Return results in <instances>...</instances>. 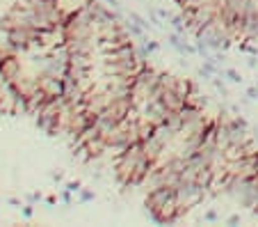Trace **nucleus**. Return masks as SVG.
<instances>
[{"label":"nucleus","mask_w":258,"mask_h":227,"mask_svg":"<svg viewBox=\"0 0 258 227\" xmlns=\"http://www.w3.org/2000/svg\"><path fill=\"white\" fill-rule=\"evenodd\" d=\"M226 195L233 202H238L244 209L258 207V174L253 177H235L231 174V181L226 186Z\"/></svg>","instance_id":"nucleus-1"},{"label":"nucleus","mask_w":258,"mask_h":227,"mask_svg":"<svg viewBox=\"0 0 258 227\" xmlns=\"http://www.w3.org/2000/svg\"><path fill=\"white\" fill-rule=\"evenodd\" d=\"M160 71L151 69L149 64H146L144 69H140L135 74V80H133V87H131V101L133 106H140L142 101H146L149 97L153 94H160Z\"/></svg>","instance_id":"nucleus-2"},{"label":"nucleus","mask_w":258,"mask_h":227,"mask_svg":"<svg viewBox=\"0 0 258 227\" xmlns=\"http://www.w3.org/2000/svg\"><path fill=\"white\" fill-rule=\"evenodd\" d=\"M174 191H176L178 209L183 216H185L192 207H199V204L206 200V195H208V188H204L197 179H180V181L176 184Z\"/></svg>","instance_id":"nucleus-3"},{"label":"nucleus","mask_w":258,"mask_h":227,"mask_svg":"<svg viewBox=\"0 0 258 227\" xmlns=\"http://www.w3.org/2000/svg\"><path fill=\"white\" fill-rule=\"evenodd\" d=\"M176 198V191L171 186H156V188H149V193H146V211L149 213H158L162 207H165L169 200Z\"/></svg>","instance_id":"nucleus-4"},{"label":"nucleus","mask_w":258,"mask_h":227,"mask_svg":"<svg viewBox=\"0 0 258 227\" xmlns=\"http://www.w3.org/2000/svg\"><path fill=\"white\" fill-rule=\"evenodd\" d=\"M37 80H39V87L48 94L50 99L64 97V78H59V76H48V74H37Z\"/></svg>","instance_id":"nucleus-5"},{"label":"nucleus","mask_w":258,"mask_h":227,"mask_svg":"<svg viewBox=\"0 0 258 227\" xmlns=\"http://www.w3.org/2000/svg\"><path fill=\"white\" fill-rule=\"evenodd\" d=\"M0 71H3V76H5L10 83H14V80L19 78L21 74H23V64H21V60L16 58V53H10L5 60H3V64H0Z\"/></svg>","instance_id":"nucleus-6"},{"label":"nucleus","mask_w":258,"mask_h":227,"mask_svg":"<svg viewBox=\"0 0 258 227\" xmlns=\"http://www.w3.org/2000/svg\"><path fill=\"white\" fill-rule=\"evenodd\" d=\"M48 101H50V97L44 92V89H41V87H39V89H34V92L28 97V113L37 117V113H39V110L44 108V106L48 104Z\"/></svg>","instance_id":"nucleus-7"},{"label":"nucleus","mask_w":258,"mask_h":227,"mask_svg":"<svg viewBox=\"0 0 258 227\" xmlns=\"http://www.w3.org/2000/svg\"><path fill=\"white\" fill-rule=\"evenodd\" d=\"M160 99L165 101V106L174 113H178L183 106H185V97H180L176 89H160Z\"/></svg>","instance_id":"nucleus-8"},{"label":"nucleus","mask_w":258,"mask_h":227,"mask_svg":"<svg viewBox=\"0 0 258 227\" xmlns=\"http://www.w3.org/2000/svg\"><path fill=\"white\" fill-rule=\"evenodd\" d=\"M174 89L180 94V97H185V99H187V97H190V94L197 89V85L192 83V80H187V78H178V80H176V87Z\"/></svg>","instance_id":"nucleus-9"},{"label":"nucleus","mask_w":258,"mask_h":227,"mask_svg":"<svg viewBox=\"0 0 258 227\" xmlns=\"http://www.w3.org/2000/svg\"><path fill=\"white\" fill-rule=\"evenodd\" d=\"M169 23H171V28H174V32H178V35H183V37L187 35V25H185V16L183 14L171 16Z\"/></svg>","instance_id":"nucleus-10"},{"label":"nucleus","mask_w":258,"mask_h":227,"mask_svg":"<svg viewBox=\"0 0 258 227\" xmlns=\"http://www.w3.org/2000/svg\"><path fill=\"white\" fill-rule=\"evenodd\" d=\"M123 25H126V30L131 32V37H135V39H146L144 37V28H142L140 23H135V21H123Z\"/></svg>","instance_id":"nucleus-11"},{"label":"nucleus","mask_w":258,"mask_h":227,"mask_svg":"<svg viewBox=\"0 0 258 227\" xmlns=\"http://www.w3.org/2000/svg\"><path fill=\"white\" fill-rule=\"evenodd\" d=\"M222 76H226V80H231V83H242V76H240V71H235L233 67H229V69H222Z\"/></svg>","instance_id":"nucleus-12"},{"label":"nucleus","mask_w":258,"mask_h":227,"mask_svg":"<svg viewBox=\"0 0 258 227\" xmlns=\"http://www.w3.org/2000/svg\"><path fill=\"white\" fill-rule=\"evenodd\" d=\"M210 83H213V87L217 89V92L222 94V97H231V94H229V87H226L224 80H219L217 76H213V80H210Z\"/></svg>","instance_id":"nucleus-13"},{"label":"nucleus","mask_w":258,"mask_h":227,"mask_svg":"<svg viewBox=\"0 0 258 227\" xmlns=\"http://www.w3.org/2000/svg\"><path fill=\"white\" fill-rule=\"evenodd\" d=\"M128 19H131V21H135V23H140L144 30H151V23H149V21H146L144 16H140V14H137V12H128Z\"/></svg>","instance_id":"nucleus-14"},{"label":"nucleus","mask_w":258,"mask_h":227,"mask_svg":"<svg viewBox=\"0 0 258 227\" xmlns=\"http://www.w3.org/2000/svg\"><path fill=\"white\" fill-rule=\"evenodd\" d=\"M78 195H80V202H92L94 200V193L89 191V188H80Z\"/></svg>","instance_id":"nucleus-15"},{"label":"nucleus","mask_w":258,"mask_h":227,"mask_svg":"<svg viewBox=\"0 0 258 227\" xmlns=\"http://www.w3.org/2000/svg\"><path fill=\"white\" fill-rule=\"evenodd\" d=\"M142 44L146 46V51H149V53H156V51L160 49V44H158V41H153V39H142Z\"/></svg>","instance_id":"nucleus-16"},{"label":"nucleus","mask_w":258,"mask_h":227,"mask_svg":"<svg viewBox=\"0 0 258 227\" xmlns=\"http://www.w3.org/2000/svg\"><path fill=\"white\" fill-rule=\"evenodd\" d=\"M204 220H208V222H217V220H219L217 211H215V209H208V211L204 213Z\"/></svg>","instance_id":"nucleus-17"},{"label":"nucleus","mask_w":258,"mask_h":227,"mask_svg":"<svg viewBox=\"0 0 258 227\" xmlns=\"http://www.w3.org/2000/svg\"><path fill=\"white\" fill-rule=\"evenodd\" d=\"M249 97V101H256L258 99V85H251V87H247V92H244Z\"/></svg>","instance_id":"nucleus-18"},{"label":"nucleus","mask_w":258,"mask_h":227,"mask_svg":"<svg viewBox=\"0 0 258 227\" xmlns=\"http://www.w3.org/2000/svg\"><path fill=\"white\" fill-rule=\"evenodd\" d=\"M80 188H83V186H80V181H69V184H67V191H69V193H78Z\"/></svg>","instance_id":"nucleus-19"},{"label":"nucleus","mask_w":258,"mask_h":227,"mask_svg":"<svg viewBox=\"0 0 258 227\" xmlns=\"http://www.w3.org/2000/svg\"><path fill=\"white\" fill-rule=\"evenodd\" d=\"M240 222H242V218H240L238 213H233V216L226 218V225H240Z\"/></svg>","instance_id":"nucleus-20"},{"label":"nucleus","mask_w":258,"mask_h":227,"mask_svg":"<svg viewBox=\"0 0 258 227\" xmlns=\"http://www.w3.org/2000/svg\"><path fill=\"white\" fill-rule=\"evenodd\" d=\"M105 5L112 7V10H121V3H119V0H105Z\"/></svg>","instance_id":"nucleus-21"},{"label":"nucleus","mask_w":258,"mask_h":227,"mask_svg":"<svg viewBox=\"0 0 258 227\" xmlns=\"http://www.w3.org/2000/svg\"><path fill=\"white\" fill-rule=\"evenodd\" d=\"M71 195H73V193H69L67 188H64V193H62V200H64V202H67V204H71Z\"/></svg>","instance_id":"nucleus-22"},{"label":"nucleus","mask_w":258,"mask_h":227,"mask_svg":"<svg viewBox=\"0 0 258 227\" xmlns=\"http://www.w3.org/2000/svg\"><path fill=\"white\" fill-rule=\"evenodd\" d=\"M23 216H25V218L32 216V207H30V204H28V207H23Z\"/></svg>","instance_id":"nucleus-23"},{"label":"nucleus","mask_w":258,"mask_h":227,"mask_svg":"<svg viewBox=\"0 0 258 227\" xmlns=\"http://www.w3.org/2000/svg\"><path fill=\"white\" fill-rule=\"evenodd\" d=\"M53 179H55V181H62L64 177H62V172H55V174H53Z\"/></svg>","instance_id":"nucleus-24"},{"label":"nucleus","mask_w":258,"mask_h":227,"mask_svg":"<svg viewBox=\"0 0 258 227\" xmlns=\"http://www.w3.org/2000/svg\"><path fill=\"white\" fill-rule=\"evenodd\" d=\"M251 211H253V216H258V207H256V209H251Z\"/></svg>","instance_id":"nucleus-25"},{"label":"nucleus","mask_w":258,"mask_h":227,"mask_svg":"<svg viewBox=\"0 0 258 227\" xmlns=\"http://www.w3.org/2000/svg\"><path fill=\"white\" fill-rule=\"evenodd\" d=\"M174 3H178V0H174Z\"/></svg>","instance_id":"nucleus-26"},{"label":"nucleus","mask_w":258,"mask_h":227,"mask_svg":"<svg viewBox=\"0 0 258 227\" xmlns=\"http://www.w3.org/2000/svg\"><path fill=\"white\" fill-rule=\"evenodd\" d=\"M256 85H258V80H256Z\"/></svg>","instance_id":"nucleus-27"}]
</instances>
